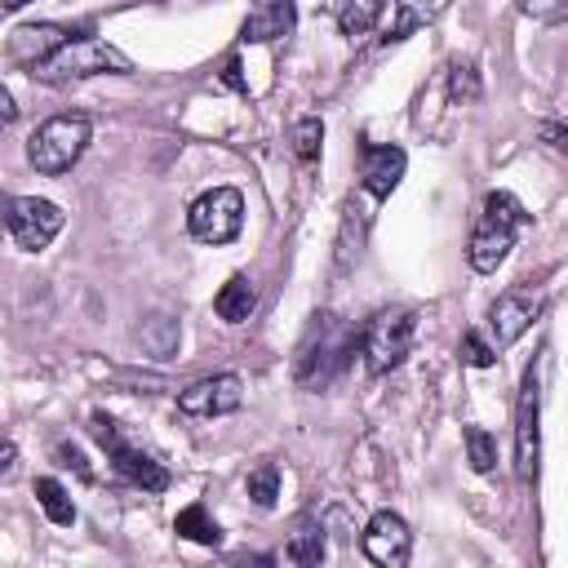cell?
<instances>
[{
	"label": "cell",
	"mask_w": 568,
	"mask_h": 568,
	"mask_svg": "<svg viewBox=\"0 0 568 568\" xmlns=\"http://www.w3.org/2000/svg\"><path fill=\"white\" fill-rule=\"evenodd\" d=\"M413 328H417L413 311H377V315L364 324V333H359V351H364L368 368H373V373L399 368L404 355L413 351Z\"/></svg>",
	"instance_id": "7"
},
{
	"label": "cell",
	"mask_w": 568,
	"mask_h": 568,
	"mask_svg": "<svg viewBox=\"0 0 568 568\" xmlns=\"http://www.w3.org/2000/svg\"><path fill=\"white\" fill-rule=\"evenodd\" d=\"M457 355H462L470 368H493V359H497V346H488L479 333H462V346H457Z\"/></svg>",
	"instance_id": "27"
},
{
	"label": "cell",
	"mask_w": 568,
	"mask_h": 568,
	"mask_svg": "<svg viewBox=\"0 0 568 568\" xmlns=\"http://www.w3.org/2000/svg\"><path fill=\"white\" fill-rule=\"evenodd\" d=\"M546 142H550L555 151H564V129H559V124H550V129H546Z\"/></svg>",
	"instance_id": "32"
},
{
	"label": "cell",
	"mask_w": 568,
	"mask_h": 568,
	"mask_svg": "<svg viewBox=\"0 0 568 568\" xmlns=\"http://www.w3.org/2000/svg\"><path fill=\"white\" fill-rule=\"evenodd\" d=\"M173 532H178V537H186V541H200V546H217V541H222L217 519H209V510H204L200 501H191L186 510H178Z\"/></svg>",
	"instance_id": "18"
},
{
	"label": "cell",
	"mask_w": 568,
	"mask_h": 568,
	"mask_svg": "<svg viewBox=\"0 0 568 568\" xmlns=\"http://www.w3.org/2000/svg\"><path fill=\"white\" fill-rule=\"evenodd\" d=\"M102 71H115V75H129L133 62L111 49L106 40L98 36H71L62 49H53L40 67H31V75L49 80V84H67V80H84V75H102Z\"/></svg>",
	"instance_id": "2"
},
{
	"label": "cell",
	"mask_w": 568,
	"mask_h": 568,
	"mask_svg": "<svg viewBox=\"0 0 568 568\" xmlns=\"http://www.w3.org/2000/svg\"><path fill=\"white\" fill-rule=\"evenodd\" d=\"M62 222H67L62 209L53 200H40V195H18V200H9V213H4V231L27 253L49 248V240L62 231Z\"/></svg>",
	"instance_id": "9"
},
{
	"label": "cell",
	"mask_w": 568,
	"mask_h": 568,
	"mask_svg": "<svg viewBox=\"0 0 568 568\" xmlns=\"http://www.w3.org/2000/svg\"><path fill=\"white\" fill-rule=\"evenodd\" d=\"M320 138H324V124H320L315 115H306V120L293 124V151H297L302 160H315V155H320Z\"/></svg>",
	"instance_id": "25"
},
{
	"label": "cell",
	"mask_w": 568,
	"mask_h": 568,
	"mask_svg": "<svg viewBox=\"0 0 568 568\" xmlns=\"http://www.w3.org/2000/svg\"><path fill=\"white\" fill-rule=\"evenodd\" d=\"M284 555H288L293 564H320V559H324V528H320V524H302V528L293 532V541L284 546Z\"/></svg>",
	"instance_id": "21"
},
{
	"label": "cell",
	"mask_w": 568,
	"mask_h": 568,
	"mask_svg": "<svg viewBox=\"0 0 568 568\" xmlns=\"http://www.w3.org/2000/svg\"><path fill=\"white\" fill-rule=\"evenodd\" d=\"M84 146H89V115L67 111V115L44 120V124L31 133V142H27V160H31L36 173L58 178V173H67V169L84 155Z\"/></svg>",
	"instance_id": "4"
},
{
	"label": "cell",
	"mask_w": 568,
	"mask_h": 568,
	"mask_svg": "<svg viewBox=\"0 0 568 568\" xmlns=\"http://www.w3.org/2000/svg\"><path fill=\"white\" fill-rule=\"evenodd\" d=\"M89 435L102 444L106 462H111L129 484H138V488H146V493H164V488H169V470H164L155 457H146L142 448H133L106 413H93V417H89Z\"/></svg>",
	"instance_id": "5"
},
{
	"label": "cell",
	"mask_w": 568,
	"mask_h": 568,
	"mask_svg": "<svg viewBox=\"0 0 568 568\" xmlns=\"http://www.w3.org/2000/svg\"><path fill=\"white\" fill-rule=\"evenodd\" d=\"M138 342H142L146 355H155V359H173V355H178V342H182V328H178L173 315L155 311V315H146V320L138 324Z\"/></svg>",
	"instance_id": "16"
},
{
	"label": "cell",
	"mask_w": 568,
	"mask_h": 568,
	"mask_svg": "<svg viewBox=\"0 0 568 568\" xmlns=\"http://www.w3.org/2000/svg\"><path fill=\"white\" fill-rule=\"evenodd\" d=\"M519 9L537 22H559L568 13V0H519Z\"/></svg>",
	"instance_id": "28"
},
{
	"label": "cell",
	"mask_w": 568,
	"mask_h": 568,
	"mask_svg": "<svg viewBox=\"0 0 568 568\" xmlns=\"http://www.w3.org/2000/svg\"><path fill=\"white\" fill-rule=\"evenodd\" d=\"M430 0H395V22H390V31H386V40L395 44V40H408L417 27H426L430 22Z\"/></svg>",
	"instance_id": "20"
},
{
	"label": "cell",
	"mask_w": 568,
	"mask_h": 568,
	"mask_svg": "<svg viewBox=\"0 0 568 568\" xmlns=\"http://www.w3.org/2000/svg\"><path fill=\"white\" fill-rule=\"evenodd\" d=\"M13 457H18V448H13L9 439H0V475H9V470H13Z\"/></svg>",
	"instance_id": "31"
},
{
	"label": "cell",
	"mask_w": 568,
	"mask_h": 568,
	"mask_svg": "<svg viewBox=\"0 0 568 568\" xmlns=\"http://www.w3.org/2000/svg\"><path fill=\"white\" fill-rule=\"evenodd\" d=\"M58 462H62V466H71L75 475H84V479H89V462H84V453H80V448H71V444H58Z\"/></svg>",
	"instance_id": "29"
},
{
	"label": "cell",
	"mask_w": 568,
	"mask_h": 568,
	"mask_svg": "<svg viewBox=\"0 0 568 568\" xmlns=\"http://www.w3.org/2000/svg\"><path fill=\"white\" fill-rule=\"evenodd\" d=\"M71 40V27H58V22H36V27H18L9 36V58L22 62V67H40L53 49H62Z\"/></svg>",
	"instance_id": "14"
},
{
	"label": "cell",
	"mask_w": 568,
	"mask_h": 568,
	"mask_svg": "<svg viewBox=\"0 0 568 568\" xmlns=\"http://www.w3.org/2000/svg\"><path fill=\"white\" fill-rule=\"evenodd\" d=\"M244 399V382L235 373H217V377H200L195 386H186L178 395V408L186 417H222V413H235Z\"/></svg>",
	"instance_id": "11"
},
{
	"label": "cell",
	"mask_w": 568,
	"mask_h": 568,
	"mask_svg": "<svg viewBox=\"0 0 568 568\" xmlns=\"http://www.w3.org/2000/svg\"><path fill=\"white\" fill-rule=\"evenodd\" d=\"M4 213H9V195L0 191V231H4Z\"/></svg>",
	"instance_id": "33"
},
{
	"label": "cell",
	"mask_w": 568,
	"mask_h": 568,
	"mask_svg": "<svg viewBox=\"0 0 568 568\" xmlns=\"http://www.w3.org/2000/svg\"><path fill=\"white\" fill-rule=\"evenodd\" d=\"M253 306H257V293H253L248 275H231V280L217 288V297H213V311H217V320H226V324H244V320L253 315Z\"/></svg>",
	"instance_id": "17"
},
{
	"label": "cell",
	"mask_w": 568,
	"mask_h": 568,
	"mask_svg": "<svg viewBox=\"0 0 568 568\" xmlns=\"http://www.w3.org/2000/svg\"><path fill=\"white\" fill-rule=\"evenodd\" d=\"M18 4H27V0H4V9H18Z\"/></svg>",
	"instance_id": "34"
},
{
	"label": "cell",
	"mask_w": 568,
	"mask_h": 568,
	"mask_svg": "<svg viewBox=\"0 0 568 568\" xmlns=\"http://www.w3.org/2000/svg\"><path fill=\"white\" fill-rule=\"evenodd\" d=\"M328 4H333V9H342V0H328Z\"/></svg>",
	"instance_id": "35"
},
{
	"label": "cell",
	"mask_w": 568,
	"mask_h": 568,
	"mask_svg": "<svg viewBox=\"0 0 568 568\" xmlns=\"http://www.w3.org/2000/svg\"><path fill=\"white\" fill-rule=\"evenodd\" d=\"M355 346H359V333L351 324H342L337 315H320L311 342L302 346L297 382L302 386H328L337 373H346V364L355 359Z\"/></svg>",
	"instance_id": "3"
},
{
	"label": "cell",
	"mask_w": 568,
	"mask_h": 568,
	"mask_svg": "<svg viewBox=\"0 0 568 568\" xmlns=\"http://www.w3.org/2000/svg\"><path fill=\"white\" fill-rule=\"evenodd\" d=\"M466 453H470V466L479 475H488L497 466V439L484 426H466Z\"/></svg>",
	"instance_id": "24"
},
{
	"label": "cell",
	"mask_w": 568,
	"mask_h": 568,
	"mask_svg": "<svg viewBox=\"0 0 568 568\" xmlns=\"http://www.w3.org/2000/svg\"><path fill=\"white\" fill-rule=\"evenodd\" d=\"M524 222V209L510 191H488L484 204H479V217H475V231H470V266L475 271H497L515 244V231Z\"/></svg>",
	"instance_id": "1"
},
{
	"label": "cell",
	"mask_w": 568,
	"mask_h": 568,
	"mask_svg": "<svg viewBox=\"0 0 568 568\" xmlns=\"http://www.w3.org/2000/svg\"><path fill=\"white\" fill-rule=\"evenodd\" d=\"M293 22H297L293 0H262V4L244 18L240 36H244L248 44H271V40H284V36L293 31Z\"/></svg>",
	"instance_id": "15"
},
{
	"label": "cell",
	"mask_w": 568,
	"mask_h": 568,
	"mask_svg": "<svg viewBox=\"0 0 568 568\" xmlns=\"http://www.w3.org/2000/svg\"><path fill=\"white\" fill-rule=\"evenodd\" d=\"M248 497H253V506H262V510L275 506V497H280V466H275V462H262L257 470H248Z\"/></svg>",
	"instance_id": "23"
},
{
	"label": "cell",
	"mask_w": 568,
	"mask_h": 568,
	"mask_svg": "<svg viewBox=\"0 0 568 568\" xmlns=\"http://www.w3.org/2000/svg\"><path fill=\"white\" fill-rule=\"evenodd\" d=\"M377 13H382V0H342L337 27H342L346 36H359V31H368V27L377 22Z\"/></svg>",
	"instance_id": "22"
},
{
	"label": "cell",
	"mask_w": 568,
	"mask_h": 568,
	"mask_svg": "<svg viewBox=\"0 0 568 568\" xmlns=\"http://www.w3.org/2000/svg\"><path fill=\"white\" fill-rule=\"evenodd\" d=\"M404 164H408V155L399 151V146H364L359 151V178H364V191L368 195H390L395 186H399V178H404Z\"/></svg>",
	"instance_id": "13"
},
{
	"label": "cell",
	"mask_w": 568,
	"mask_h": 568,
	"mask_svg": "<svg viewBox=\"0 0 568 568\" xmlns=\"http://www.w3.org/2000/svg\"><path fill=\"white\" fill-rule=\"evenodd\" d=\"M537 315V297L528 288H506L493 306H488V333H493V346H510L528 333Z\"/></svg>",
	"instance_id": "12"
},
{
	"label": "cell",
	"mask_w": 568,
	"mask_h": 568,
	"mask_svg": "<svg viewBox=\"0 0 568 568\" xmlns=\"http://www.w3.org/2000/svg\"><path fill=\"white\" fill-rule=\"evenodd\" d=\"M36 501H40V510L58 524V528H71L75 524V501L67 497V488L58 484V479H36Z\"/></svg>",
	"instance_id": "19"
},
{
	"label": "cell",
	"mask_w": 568,
	"mask_h": 568,
	"mask_svg": "<svg viewBox=\"0 0 568 568\" xmlns=\"http://www.w3.org/2000/svg\"><path fill=\"white\" fill-rule=\"evenodd\" d=\"M18 120V106H13V93L9 89H0V129L4 124H13Z\"/></svg>",
	"instance_id": "30"
},
{
	"label": "cell",
	"mask_w": 568,
	"mask_h": 568,
	"mask_svg": "<svg viewBox=\"0 0 568 568\" xmlns=\"http://www.w3.org/2000/svg\"><path fill=\"white\" fill-rule=\"evenodd\" d=\"M244 226V195L235 186H213L204 191L191 213H186V231L200 240V244H231Z\"/></svg>",
	"instance_id": "8"
},
{
	"label": "cell",
	"mask_w": 568,
	"mask_h": 568,
	"mask_svg": "<svg viewBox=\"0 0 568 568\" xmlns=\"http://www.w3.org/2000/svg\"><path fill=\"white\" fill-rule=\"evenodd\" d=\"M359 546H364V555H368L373 564H382V568H404V564H408V550H413V532H408V524H404L395 510H377V515L368 519Z\"/></svg>",
	"instance_id": "10"
},
{
	"label": "cell",
	"mask_w": 568,
	"mask_h": 568,
	"mask_svg": "<svg viewBox=\"0 0 568 568\" xmlns=\"http://www.w3.org/2000/svg\"><path fill=\"white\" fill-rule=\"evenodd\" d=\"M537 470H541V377L537 364H528L515 404V475L532 484Z\"/></svg>",
	"instance_id": "6"
},
{
	"label": "cell",
	"mask_w": 568,
	"mask_h": 568,
	"mask_svg": "<svg viewBox=\"0 0 568 568\" xmlns=\"http://www.w3.org/2000/svg\"><path fill=\"white\" fill-rule=\"evenodd\" d=\"M448 98H453V102H475V98H479V75H475L470 62H457V67H453V75H448Z\"/></svg>",
	"instance_id": "26"
}]
</instances>
